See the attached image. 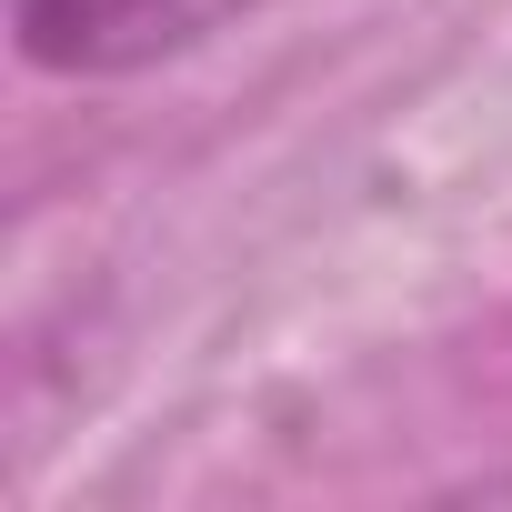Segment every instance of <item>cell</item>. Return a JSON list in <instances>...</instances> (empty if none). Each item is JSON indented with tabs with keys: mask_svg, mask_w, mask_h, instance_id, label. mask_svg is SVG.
I'll use <instances>...</instances> for the list:
<instances>
[{
	"mask_svg": "<svg viewBox=\"0 0 512 512\" xmlns=\"http://www.w3.org/2000/svg\"><path fill=\"white\" fill-rule=\"evenodd\" d=\"M262 0H11L21 61L51 81H111V71H151L231 21H251Z\"/></svg>",
	"mask_w": 512,
	"mask_h": 512,
	"instance_id": "6da1fadb",
	"label": "cell"
}]
</instances>
